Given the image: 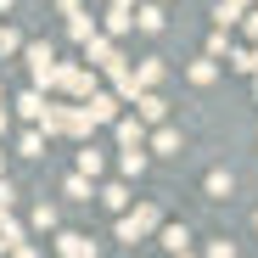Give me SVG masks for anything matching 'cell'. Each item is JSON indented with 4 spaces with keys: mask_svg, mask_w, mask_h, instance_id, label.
<instances>
[{
    "mask_svg": "<svg viewBox=\"0 0 258 258\" xmlns=\"http://www.w3.org/2000/svg\"><path fill=\"white\" fill-rule=\"evenodd\" d=\"M141 28L157 34V28H163V12H157V6H141Z\"/></svg>",
    "mask_w": 258,
    "mask_h": 258,
    "instance_id": "3957f363",
    "label": "cell"
},
{
    "mask_svg": "<svg viewBox=\"0 0 258 258\" xmlns=\"http://www.w3.org/2000/svg\"><path fill=\"white\" fill-rule=\"evenodd\" d=\"M68 34H73V39H96V23H90V17H73Z\"/></svg>",
    "mask_w": 258,
    "mask_h": 258,
    "instance_id": "7a4b0ae2",
    "label": "cell"
},
{
    "mask_svg": "<svg viewBox=\"0 0 258 258\" xmlns=\"http://www.w3.org/2000/svg\"><path fill=\"white\" fill-rule=\"evenodd\" d=\"M241 17V0H219V6H213V23H219V28H230Z\"/></svg>",
    "mask_w": 258,
    "mask_h": 258,
    "instance_id": "6da1fadb",
    "label": "cell"
},
{
    "mask_svg": "<svg viewBox=\"0 0 258 258\" xmlns=\"http://www.w3.org/2000/svg\"><path fill=\"white\" fill-rule=\"evenodd\" d=\"M141 112L146 118H163V96H141Z\"/></svg>",
    "mask_w": 258,
    "mask_h": 258,
    "instance_id": "277c9868",
    "label": "cell"
}]
</instances>
